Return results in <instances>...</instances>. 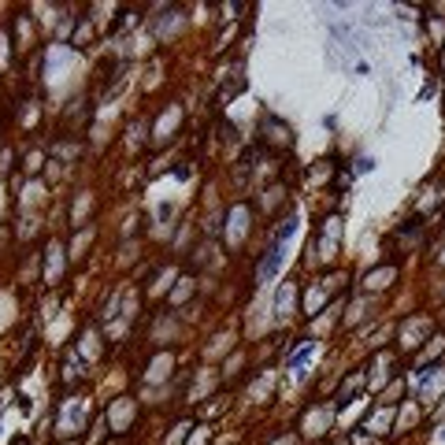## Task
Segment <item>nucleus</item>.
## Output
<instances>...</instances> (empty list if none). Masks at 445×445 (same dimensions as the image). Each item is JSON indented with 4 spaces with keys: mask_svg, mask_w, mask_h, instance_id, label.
<instances>
[{
    "mask_svg": "<svg viewBox=\"0 0 445 445\" xmlns=\"http://www.w3.org/2000/svg\"><path fill=\"white\" fill-rule=\"evenodd\" d=\"M312 356H316V342H301V349H293V353H289V375L293 378H301V375H305V367L312 364Z\"/></svg>",
    "mask_w": 445,
    "mask_h": 445,
    "instance_id": "nucleus-1",
    "label": "nucleus"
},
{
    "mask_svg": "<svg viewBox=\"0 0 445 445\" xmlns=\"http://www.w3.org/2000/svg\"><path fill=\"white\" fill-rule=\"evenodd\" d=\"M278 263H282V241H274L267 249V256L260 260V278H271V274L278 271Z\"/></svg>",
    "mask_w": 445,
    "mask_h": 445,
    "instance_id": "nucleus-2",
    "label": "nucleus"
}]
</instances>
